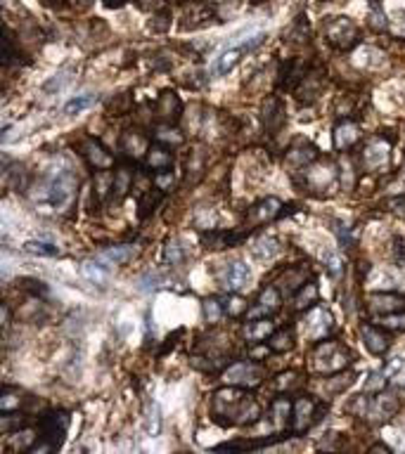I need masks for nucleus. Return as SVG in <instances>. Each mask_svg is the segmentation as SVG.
<instances>
[{"instance_id":"nucleus-35","label":"nucleus","mask_w":405,"mask_h":454,"mask_svg":"<svg viewBox=\"0 0 405 454\" xmlns=\"http://www.w3.org/2000/svg\"><path fill=\"white\" fill-rule=\"evenodd\" d=\"M157 137L162 142H169V145H181V142H183V135L178 133L176 128H171V125H159Z\"/></svg>"},{"instance_id":"nucleus-21","label":"nucleus","mask_w":405,"mask_h":454,"mask_svg":"<svg viewBox=\"0 0 405 454\" xmlns=\"http://www.w3.org/2000/svg\"><path fill=\"white\" fill-rule=\"evenodd\" d=\"M277 251H280L277 239H273V237H261L259 242H254V246H252V253L259 260H270Z\"/></svg>"},{"instance_id":"nucleus-25","label":"nucleus","mask_w":405,"mask_h":454,"mask_svg":"<svg viewBox=\"0 0 405 454\" xmlns=\"http://www.w3.org/2000/svg\"><path fill=\"white\" fill-rule=\"evenodd\" d=\"M356 64H360V67H382L384 55L374 47H360L358 55H356Z\"/></svg>"},{"instance_id":"nucleus-7","label":"nucleus","mask_w":405,"mask_h":454,"mask_svg":"<svg viewBox=\"0 0 405 454\" xmlns=\"http://www.w3.org/2000/svg\"><path fill=\"white\" fill-rule=\"evenodd\" d=\"M249 265L242 260H235V263H228L225 265V270L220 272V284H223V289L228 291H240L244 284L249 282Z\"/></svg>"},{"instance_id":"nucleus-10","label":"nucleus","mask_w":405,"mask_h":454,"mask_svg":"<svg viewBox=\"0 0 405 454\" xmlns=\"http://www.w3.org/2000/svg\"><path fill=\"white\" fill-rule=\"evenodd\" d=\"M303 327H306V334L311 338H325V334L332 329V315L325 308H313L306 315Z\"/></svg>"},{"instance_id":"nucleus-9","label":"nucleus","mask_w":405,"mask_h":454,"mask_svg":"<svg viewBox=\"0 0 405 454\" xmlns=\"http://www.w3.org/2000/svg\"><path fill=\"white\" fill-rule=\"evenodd\" d=\"M389 145L382 140H372L370 145L365 147V152H362V166H365L367 171H379L384 169V166H389Z\"/></svg>"},{"instance_id":"nucleus-20","label":"nucleus","mask_w":405,"mask_h":454,"mask_svg":"<svg viewBox=\"0 0 405 454\" xmlns=\"http://www.w3.org/2000/svg\"><path fill=\"white\" fill-rule=\"evenodd\" d=\"M273 334V322L270 320H254L252 324L247 327L244 336H247L252 343H259V340H266Z\"/></svg>"},{"instance_id":"nucleus-30","label":"nucleus","mask_w":405,"mask_h":454,"mask_svg":"<svg viewBox=\"0 0 405 454\" xmlns=\"http://www.w3.org/2000/svg\"><path fill=\"white\" fill-rule=\"evenodd\" d=\"M93 102H95V97H91V95H81V97H74L64 104V114H67V116H74V114L86 111Z\"/></svg>"},{"instance_id":"nucleus-23","label":"nucleus","mask_w":405,"mask_h":454,"mask_svg":"<svg viewBox=\"0 0 405 454\" xmlns=\"http://www.w3.org/2000/svg\"><path fill=\"white\" fill-rule=\"evenodd\" d=\"M280 199H266V201H261L259 206L254 208V220L256 223H266V220H270V218H275L277 213H280Z\"/></svg>"},{"instance_id":"nucleus-43","label":"nucleus","mask_w":405,"mask_h":454,"mask_svg":"<svg viewBox=\"0 0 405 454\" xmlns=\"http://www.w3.org/2000/svg\"><path fill=\"white\" fill-rule=\"evenodd\" d=\"M370 19H372L374 29H386V26H389V22H386V17L382 15V12H372Z\"/></svg>"},{"instance_id":"nucleus-29","label":"nucleus","mask_w":405,"mask_h":454,"mask_svg":"<svg viewBox=\"0 0 405 454\" xmlns=\"http://www.w3.org/2000/svg\"><path fill=\"white\" fill-rule=\"evenodd\" d=\"M323 260H325L327 272H330L332 277H342V272H344V260H342V256H339L337 251L327 249L325 253H323Z\"/></svg>"},{"instance_id":"nucleus-18","label":"nucleus","mask_w":405,"mask_h":454,"mask_svg":"<svg viewBox=\"0 0 405 454\" xmlns=\"http://www.w3.org/2000/svg\"><path fill=\"white\" fill-rule=\"evenodd\" d=\"M133 256H135L133 246H109L98 256V260H102L105 265H123V263H128Z\"/></svg>"},{"instance_id":"nucleus-38","label":"nucleus","mask_w":405,"mask_h":454,"mask_svg":"<svg viewBox=\"0 0 405 454\" xmlns=\"http://www.w3.org/2000/svg\"><path fill=\"white\" fill-rule=\"evenodd\" d=\"M315 296H318V289H315L313 284L303 286L301 294L296 296V308H308V306H311V301H313Z\"/></svg>"},{"instance_id":"nucleus-33","label":"nucleus","mask_w":405,"mask_h":454,"mask_svg":"<svg viewBox=\"0 0 405 454\" xmlns=\"http://www.w3.org/2000/svg\"><path fill=\"white\" fill-rule=\"evenodd\" d=\"M24 251L33 256H57V246L45 244V242H26L24 244Z\"/></svg>"},{"instance_id":"nucleus-28","label":"nucleus","mask_w":405,"mask_h":454,"mask_svg":"<svg viewBox=\"0 0 405 454\" xmlns=\"http://www.w3.org/2000/svg\"><path fill=\"white\" fill-rule=\"evenodd\" d=\"M377 324L384 327V329H394V331H405V313L398 310V313H389V315H379Z\"/></svg>"},{"instance_id":"nucleus-37","label":"nucleus","mask_w":405,"mask_h":454,"mask_svg":"<svg viewBox=\"0 0 405 454\" xmlns=\"http://www.w3.org/2000/svg\"><path fill=\"white\" fill-rule=\"evenodd\" d=\"M291 348V334L289 331H280L275 336H270V350L284 352Z\"/></svg>"},{"instance_id":"nucleus-16","label":"nucleus","mask_w":405,"mask_h":454,"mask_svg":"<svg viewBox=\"0 0 405 454\" xmlns=\"http://www.w3.org/2000/svg\"><path fill=\"white\" fill-rule=\"evenodd\" d=\"M147 166L150 169H154L157 173H166L174 166V154L169 152L166 147H162V145H154V147H150L147 149Z\"/></svg>"},{"instance_id":"nucleus-44","label":"nucleus","mask_w":405,"mask_h":454,"mask_svg":"<svg viewBox=\"0 0 405 454\" xmlns=\"http://www.w3.org/2000/svg\"><path fill=\"white\" fill-rule=\"evenodd\" d=\"M225 310H228L230 315H240L242 310H244V301H240V298H235V301H232V308L228 306V308H225Z\"/></svg>"},{"instance_id":"nucleus-12","label":"nucleus","mask_w":405,"mask_h":454,"mask_svg":"<svg viewBox=\"0 0 405 454\" xmlns=\"http://www.w3.org/2000/svg\"><path fill=\"white\" fill-rule=\"evenodd\" d=\"M367 308L370 313L379 315H389V313H398L403 310V298L401 296H394V294H372L367 296Z\"/></svg>"},{"instance_id":"nucleus-13","label":"nucleus","mask_w":405,"mask_h":454,"mask_svg":"<svg viewBox=\"0 0 405 454\" xmlns=\"http://www.w3.org/2000/svg\"><path fill=\"white\" fill-rule=\"evenodd\" d=\"M396 409H398L396 396H389V393H384V396H382V393H379L367 412H370V416L374 421H389L391 416L396 414Z\"/></svg>"},{"instance_id":"nucleus-15","label":"nucleus","mask_w":405,"mask_h":454,"mask_svg":"<svg viewBox=\"0 0 405 454\" xmlns=\"http://www.w3.org/2000/svg\"><path fill=\"white\" fill-rule=\"evenodd\" d=\"M358 137H360L358 123L344 121V123H339L337 130H335V147L337 149H349V147H353L356 142H358Z\"/></svg>"},{"instance_id":"nucleus-24","label":"nucleus","mask_w":405,"mask_h":454,"mask_svg":"<svg viewBox=\"0 0 405 454\" xmlns=\"http://www.w3.org/2000/svg\"><path fill=\"white\" fill-rule=\"evenodd\" d=\"M289 412H291V402L287 398H277L275 402H273L270 407V416H273V423H275L277 428L287 426L289 421Z\"/></svg>"},{"instance_id":"nucleus-34","label":"nucleus","mask_w":405,"mask_h":454,"mask_svg":"<svg viewBox=\"0 0 405 454\" xmlns=\"http://www.w3.org/2000/svg\"><path fill=\"white\" fill-rule=\"evenodd\" d=\"M159 428H162V416H159V405L154 402L150 405V409H147V433L157 435Z\"/></svg>"},{"instance_id":"nucleus-39","label":"nucleus","mask_w":405,"mask_h":454,"mask_svg":"<svg viewBox=\"0 0 405 454\" xmlns=\"http://www.w3.org/2000/svg\"><path fill=\"white\" fill-rule=\"evenodd\" d=\"M164 258H166V263H169V265H178V263L183 260V249L178 246V242H171L169 246H166Z\"/></svg>"},{"instance_id":"nucleus-40","label":"nucleus","mask_w":405,"mask_h":454,"mask_svg":"<svg viewBox=\"0 0 405 454\" xmlns=\"http://www.w3.org/2000/svg\"><path fill=\"white\" fill-rule=\"evenodd\" d=\"M20 402H22V400L17 398L15 393L5 391L3 393V400H0V407H3V412H15L17 407H20Z\"/></svg>"},{"instance_id":"nucleus-19","label":"nucleus","mask_w":405,"mask_h":454,"mask_svg":"<svg viewBox=\"0 0 405 454\" xmlns=\"http://www.w3.org/2000/svg\"><path fill=\"white\" fill-rule=\"evenodd\" d=\"M81 272H83V277L86 279H91L93 284H105L107 282V265L102 260H86L81 265Z\"/></svg>"},{"instance_id":"nucleus-2","label":"nucleus","mask_w":405,"mask_h":454,"mask_svg":"<svg viewBox=\"0 0 405 454\" xmlns=\"http://www.w3.org/2000/svg\"><path fill=\"white\" fill-rule=\"evenodd\" d=\"M213 414L228 416L230 423H249L259 416V405L237 388H223L213 396Z\"/></svg>"},{"instance_id":"nucleus-8","label":"nucleus","mask_w":405,"mask_h":454,"mask_svg":"<svg viewBox=\"0 0 405 454\" xmlns=\"http://www.w3.org/2000/svg\"><path fill=\"white\" fill-rule=\"evenodd\" d=\"M81 154L86 157L88 164L93 166V169L102 171V169H109L112 164H114V159H112V154L107 152V149L100 145L98 140H93V137H86V140L81 142Z\"/></svg>"},{"instance_id":"nucleus-14","label":"nucleus","mask_w":405,"mask_h":454,"mask_svg":"<svg viewBox=\"0 0 405 454\" xmlns=\"http://www.w3.org/2000/svg\"><path fill=\"white\" fill-rule=\"evenodd\" d=\"M360 334H362V340H365L367 350H370L372 355H384L386 348H389V338H386V334L382 331V327L365 324L360 329Z\"/></svg>"},{"instance_id":"nucleus-48","label":"nucleus","mask_w":405,"mask_h":454,"mask_svg":"<svg viewBox=\"0 0 405 454\" xmlns=\"http://www.w3.org/2000/svg\"><path fill=\"white\" fill-rule=\"evenodd\" d=\"M83 3H91V0H83Z\"/></svg>"},{"instance_id":"nucleus-47","label":"nucleus","mask_w":405,"mask_h":454,"mask_svg":"<svg viewBox=\"0 0 405 454\" xmlns=\"http://www.w3.org/2000/svg\"><path fill=\"white\" fill-rule=\"evenodd\" d=\"M107 5H112V8H114V5H123L126 3V0H105Z\"/></svg>"},{"instance_id":"nucleus-3","label":"nucleus","mask_w":405,"mask_h":454,"mask_svg":"<svg viewBox=\"0 0 405 454\" xmlns=\"http://www.w3.org/2000/svg\"><path fill=\"white\" fill-rule=\"evenodd\" d=\"M325 33L327 40L335 47H339V50H349V47L358 43V26L349 17H332L325 24Z\"/></svg>"},{"instance_id":"nucleus-27","label":"nucleus","mask_w":405,"mask_h":454,"mask_svg":"<svg viewBox=\"0 0 405 454\" xmlns=\"http://www.w3.org/2000/svg\"><path fill=\"white\" fill-rule=\"evenodd\" d=\"M123 152H128L130 157H138L140 152L147 149V140L142 135H135V133H126L123 135V142H121Z\"/></svg>"},{"instance_id":"nucleus-11","label":"nucleus","mask_w":405,"mask_h":454,"mask_svg":"<svg viewBox=\"0 0 405 454\" xmlns=\"http://www.w3.org/2000/svg\"><path fill=\"white\" fill-rule=\"evenodd\" d=\"M275 310H280V294L275 286H268L263 294L259 296V303L247 310V318L249 320H256V318H268V315H273Z\"/></svg>"},{"instance_id":"nucleus-46","label":"nucleus","mask_w":405,"mask_h":454,"mask_svg":"<svg viewBox=\"0 0 405 454\" xmlns=\"http://www.w3.org/2000/svg\"><path fill=\"white\" fill-rule=\"evenodd\" d=\"M372 452H382V454H389V447H386V445H374V447H372Z\"/></svg>"},{"instance_id":"nucleus-22","label":"nucleus","mask_w":405,"mask_h":454,"mask_svg":"<svg viewBox=\"0 0 405 454\" xmlns=\"http://www.w3.org/2000/svg\"><path fill=\"white\" fill-rule=\"evenodd\" d=\"M247 50V45H240V47H232V50H225L223 55L218 57V62H216V71L218 74H228V71L235 67L237 62L242 59V52Z\"/></svg>"},{"instance_id":"nucleus-6","label":"nucleus","mask_w":405,"mask_h":454,"mask_svg":"<svg viewBox=\"0 0 405 454\" xmlns=\"http://www.w3.org/2000/svg\"><path fill=\"white\" fill-rule=\"evenodd\" d=\"M225 381L230 386H256L261 384V367L254 362H237L225 372Z\"/></svg>"},{"instance_id":"nucleus-5","label":"nucleus","mask_w":405,"mask_h":454,"mask_svg":"<svg viewBox=\"0 0 405 454\" xmlns=\"http://www.w3.org/2000/svg\"><path fill=\"white\" fill-rule=\"evenodd\" d=\"M69 426V416L64 412H55V414L45 416L43 423H40V433H43L45 443L52 445V450H57L64 440V433H67Z\"/></svg>"},{"instance_id":"nucleus-41","label":"nucleus","mask_w":405,"mask_h":454,"mask_svg":"<svg viewBox=\"0 0 405 454\" xmlns=\"http://www.w3.org/2000/svg\"><path fill=\"white\" fill-rule=\"evenodd\" d=\"M386 376L384 374H372L370 376V381L365 384V393H382V388L386 384Z\"/></svg>"},{"instance_id":"nucleus-26","label":"nucleus","mask_w":405,"mask_h":454,"mask_svg":"<svg viewBox=\"0 0 405 454\" xmlns=\"http://www.w3.org/2000/svg\"><path fill=\"white\" fill-rule=\"evenodd\" d=\"M157 111H159V116H162V118H169V121H174V118H178V111H181V102H178L174 95L166 93L164 97L159 100Z\"/></svg>"},{"instance_id":"nucleus-4","label":"nucleus","mask_w":405,"mask_h":454,"mask_svg":"<svg viewBox=\"0 0 405 454\" xmlns=\"http://www.w3.org/2000/svg\"><path fill=\"white\" fill-rule=\"evenodd\" d=\"M346 362H349V352L344 350L339 343H332V340L323 343L318 348V352H315V367L325 374L339 372V369L346 367Z\"/></svg>"},{"instance_id":"nucleus-32","label":"nucleus","mask_w":405,"mask_h":454,"mask_svg":"<svg viewBox=\"0 0 405 454\" xmlns=\"http://www.w3.org/2000/svg\"><path fill=\"white\" fill-rule=\"evenodd\" d=\"M130 180H133V175H130V169L116 171V175H114V194L126 196L128 189H130Z\"/></svg>"},{"instance_id":"nucleus-42","label":"nucleus","mask_w":405,"mask_h":454,"mask_svg":"<svg viewBox=\"0 0 405 454\" xmlns=\"http://www.w3.org/2000/svg\"><path fill=\"white\" fill-rule=\"evenodd\" d=\"M403 357H394L389 364H386V369H384V376H394V374H398L403 369Z\"/></svg>"},{"instance_id":"nucleus-17","label":"nucleus","mask_w":405,"mask_h":454,"mask_svg":"<svg viewBox=\"0 0 405 454\" xmlns=\"http://www.w3.org/2000/svg\"><path fill=\"white\" fill-rule=\"evenodd\" d=\"M315 414V405L311 398H301L299 402L294 405V431H303L308 423L313 421Z\"/></svg>"},{"instance_id":"nucleus-45","label":"nucleus","mask_w":405,"mask_h":454,"mask_svg":"<svg viewBox=\"0 0 405 454\" xmlns=\"http://www.w3.org/2000/svg\"><path fill=\"white\" fill-rule=\"evenodd\" d=\"M171 180H174V175H164V178H157V185H159V189H166V185H169Z\"/></svg>"},{"instance_id":"nucleus-1","label":"nucleus","mask_w":405,"mask_h":454,"mask_svg":"<svg viewBox=\"0 0 405 454\" xmlns=\"http://www.w3.org/2000/svg\"><path fill=\"white\" fill-rule=\"evenodd\" d=\"M76 194V180L74 173L69 169H50L45 175V182L40 187L38 204H43L45 208L52 211H62L71 204Z\"/></svg>"},{"instance_id":"nucleus-31","label":"nucleus","mask_w":405,"mask_h":454,"mask_svg":"<svg viewBox=\"0 0 405 454\" xmlns=\"http://www.w3.org/2000/svg\"><path fill=\"white\" fill-rule=\"evenodd\" d=\"M223 315H225V308H223V303H220V301H216V298H208V301H204V318H206V322L216 324V322H220Z\"/></svg>"},{"instance_id":"nucleus-36","label":"nucleus","mask_w":405,"mask_h":454,"mask_svg":"<svg viewBox=\"0 0 405 454\" xmlns=\"http://www.w3.org/2000/svg\"><path fill=\"white\" fill-rule=\"evenodd\" d=\"M95 187H98L100 199H105L107 192H109V187L114 189V175H112V173H98V178H95Z\"/></svg>"}]
</instances>
